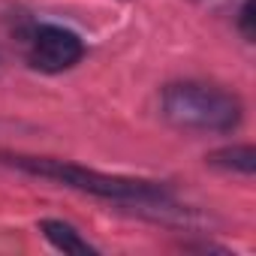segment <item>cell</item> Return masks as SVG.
<instances>
[{"instance_id": "5", "label": "cell", "mask_w": 256, "mask_h": 256, "mask_svg": "<svg viewBox=\"0 0 256 256\" xmlns=\"http://www.w3.org/2000/svg\"><path fill=\"white\" fill-rule=\"evenodd\" d=\"M211 163L214 166H226V169H238V172H253L256 166V154L253 148H229V151H217L211 154Z\"/></svg>"}, {"instance_id": "1", "label": "cell", "mask_w": 256, "mask_h": 256, "mask_svg": "<svg viewBox=\"0 0 256 256\" xmlns=\"http://www.w3.org/2000/svg\"><path fill=\"white\" fill-rule=\"evenodd\" d=\"M163 114L181 130H232L241 118V106L232 94L208 84H172L163 94Z\"/></svg>"}, {"instance_id": "2", "label": "cell", "mask_w": 256, "mask_h": 256, "mask_svg": "<svg viewBox=\"0 0 256 256\" xmlns=\"http://www.w3.org/2000/svg\"><path fill=\"white\" fill-rule=\"evenodd\" d=\"M10 160H12V166H18L24 172L46 175V178H54V181L70 184L76 190H88V193L108 196V199H148V196L160 193L154 184L130 181V178H112V175L90 172V169H82V166H72L64 160H40V157H10Z\"/></svg>"}, {"instance_id": "4", "label": "cell", "mask_w": 256, "mask_h": 256, "mask_svg": "<svg viewBox=\"0 0 256 256\" xmlns=\"http://www.w3.org/2000/svg\"><path fill=\"white\" fill-rule=\"evenodd\" d=\"M42 232H46V238L58 247V250H64V253H94V247L70 226V223H60V220H42Z\"/></svg>"}, {"instance_id": "3", "label": "cell", "mask_w": 256, "mask_h": 256, "mask_svg": "<svg viewBox=\"0 0 256 256\" xmlns=\"http://www.w3.org/2000/svg\"><path fill=\"white\" fill-rule=\"evenodd\" d=\"M82 40L72 30L54 28V24H42L34 30L30 40V64L42 72H60L70 70L78 58H82Z\"/></svg>"}, {"instance_id": "6", "label": "cell", "mask_w": 256, "mask_h": 256, "mask_svg": "<svg viewBox=\"0 0 256 256\" xmlns=\"http://www.w3.org/2000/svg\"><path fill=\"white\" fill-rule=\"evenodd\" d=\"M241 16H244V18H241V24H244V34H247V36H253V28H250V18H253V4H247Z\"/></svg>"}]
</instances>
